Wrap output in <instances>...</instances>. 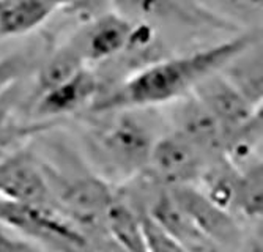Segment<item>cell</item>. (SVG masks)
<instances>
[{"mask_svg": "<svg viewBox=\"0 0 263 252\" xmlns=\"http://www.w3.org/2000/svg\"><path fill=\"white\" fill-rule=\"evenodd\" d=\"M251 44V36H238L208 49L155 63L123 84L97 109L145 107L175 101L193 91L205 76L222 70L232 59L249 49Z\"/></svg>", "mask_w": 263, "mask_h": 252, "instance_id": "6da1fadb", "label": "cell"}, {"mask_svg": "<svg viewBox=\"0 0 263 252\" xmlns=\"http://www.w3.org/2000/svg\"><path fill=\"white\" fill-rule=\"evenodd\" d=\"M155 142L153 128L137 113H122L95 135L106 169L118 177H129L145 167Z\"/></svg>", "mask_w": 263, "mask_h": 252, "instance_id": "7a4b0ae2", "label": "cell"}, {"mask_svg": "<svg viewBox=\"0 0 263 252\" xmlns=\"http://www.w3.org/2000/svg\"><path fill=\"white\" fill-rule=\"evenodd\" d=\"M0 222L16 228L57 249H84L87 238L73 224L66 222L57 210L16 202L0 196Z\"/></svg>", "mask_w": 263, "mask_h": 252, "instance_id": "3957f363", "label": "cell"}, {"mask_svg": "<svg viewBox=\"0 0 263 252\" xmlns=\"http://www.w3.org/2000/svg\"><path fill=\"white\" fill-rule=\"evenodd\" d=\"M0 196L49 210L59 207L38 161L24 151L0 163Z\"/></svg>", "mask_w": 263, "mask_h": 252, "instance_id": "277c9868", "label": "cell"}, {"mask_svg": "<svg viewBox=\"0 0 263 252\" xmlns=\"http://www.w3.org/2000/svg\"><path fill=\"white\" fill-rule=\"evenodd\" d=\"M177 203L186 211L203 237L214 246L240 241V228L226 208L211 200L205 192L187 185H175L169 189Z\"/></svg>", "mask_w": 263, "mask_h": 252, "instance_id": "5b68a950", "label": "cell"}, {"mask_svg": "<svg viewBox=\"0 0 263 252\" xmlns=\"http://www.w3.org/2000/svg\"><path fill=\"white\" fill-rule=\"evenodd\" d=\"M202 153L197 145L174 132L155 142L148 164H152L158 178L167 185H187L199 177L203 167Z\"/></svg>", "mask_w": 263, "mask_h": 252, "instance_id": "8992f818", "label": "cell"}, {"mask_svg": "<svg viewBox=\"0 0 263 252\" xmlns=\"http://www.w3.org/2000/svg\"><path fill=\"white\" fill-rule=\"evenodd\" d=\"M193 93L219 120L226 129V135L257 112V106L249 103L224 74H219V71L199 81L193 88Z\"/></svg>", "mask_w": 263, "mask_h": 252, "instance_id": "52a82bcc", "label": "cell"}, {"mask_svg": "<svg viewBox=\"0 0 263 252\" xmlns=\"http://www.w3.org/2000/svg\"><path fill=\"white\" fill-rule=\"evenodd\" d=\"M133 38L134 27L131 22L109 13L95 19L69 44L74 46L84 62H101L123 51Z\"/></svg>", "mask_w": 263, "mask_h": 252, "instance_id": "ba28073f", "label": "cell"}, {"mask_svg": "<svg viewBox=\"0 0 263 252\" xmlns=\"http://www.w3.org/2000/svg\"><path fill=\"white\" fill-rule=\"evenodd\" d=\"M174 109L175 132L197 145L202 151H222L226 129L219 120L193 95H183Z\"/></svg>", "mask_w": 263, "mask_h": 252, "instance_id": "9c48e42d", "label": "cell"}, {"mask_svg": "<svg viewBox=\"0 0 263 252\" xmlns=\"http://www.w3.org/2000/svg\"><path fill=\"white\" fill-rule=\"evenodd\" d=\"M98 91V81L90 70L82 66L65 82L40 95L36 112L43 117H59L71 113L90 103Z\"/></svg>", "mask_w": 263, "mask_h": 252, "instance_id": "30bf717a", "label": "cell"}, {"mask_svg": "<svg viewBox=\"0 0 263 252\" xmlns=\"http://www.w3.org/2000/svg\"><path fill=\"white\" fill-rule=\"evenodd\" d=\"M148 213L171 234L183 250H208L218 247L200 234L169 191L161 192L155 199Z\"/></svg>", "mask_w": 263, "mask_h": 252, "instance_id": "8fae6325", "label": "cell"}, {"mask_svg": "<svg viewBox=\"0 0 263 252\" xmlns=\"http://www.w3.org/2000/svg\"><path fill=\"white\" fill-rule=\"evenodd\" d=\"M54 7L46 0H5L0 8V35H24L49 17Z\"/></svg>", "mask_w": 263, "mask_h": 252, "instance_id": "7c38bea8", "label": "cell"}, {"mask_svg": "<svg viewBox=\"0 0 263 252\" xmlns=\"http://www.w3.org/2000/svg\"><path fill=\"white\" fill-rule=\"evenodd\" d=\"M103 222L110 237L123 249L133 252L147 250L142 237L139 211L133 210L128 203L112 199L103 215Z\"/></svg>", "mask_w": 263, "mask_h": 252, "instance_id": "4fadbf2b", "label": "cell"}, {"mask_svg": "<svg viewBox=\"0 0 263 252\" xmlns=\"http://www.w3.org/2000/svg\"><path fill=\"white\" fill-rule=\"evenodd\" d=\"M226 77L254 106H260L261 84V54H249L248 49L232 59L226 66Z\"/></svg>", "mask_w": 263, "mask_h": 252, "instance_id": "5bb4252c", "label": "cell"}, {"mask_svg": "<svg viewBox=\"0 0 263 252\" xmlns=\"http://www.w3.org/2000/svg\"><path fill=\"white\" fill-rule=\"evenodd\" d=\"M84 63L85 62L82 60L81 54L74 49V46L68 43L43 63L36 77L38 93L41 95L44 91L51 90L52 87L65 82L74 73H78L84 66Z\"/></svg>", "mask_w": 263, "mask_h": 252, "instance_id": "9a60e30c", "label": "cell"}, {"mask_svg": "<svg viewBox=\"0 0 263 252\" xmlns=\"http://www.w3.org/2000/svg\"><path fill=\"white\" fill-rule=\"evenodd\" d=\"M122 7L147 17H165L180 21H211V17L191 7L186 0H117Z\"/></svg>", "mask_w": 263, "mask_h": 252, "instance_id": "2e32d148", "label": "cell"}, {"mask_svg": "<svg viewBox=\"0 0 263 252\" xmlns=\"http://www.w3.org/2000/svg\"><path fill=\"white\" fill-rule=\"evenodd\" d=\"M261 164L255 163L236 177L232 207L243 211L248 218H257L263 208V185H261Z\"/></svg>", "mask_w": 263, "mask_h": 252, "instance_id": "e0dca14e", "label": "cell"}, {"mask_svg": "<svg viewBox=\"0 0 263 252\" xmlns=\"http://www.w3.org/2000/svg\"><path fill=\"white\" fill-rule=\"evenodd\" d=\"M261 137V113L260 110L243 125L227 132L222 151L229 154L230 163H241L254 153Z\"/></svg>", "mask_w": 263, "mask_h": 252, "instance_id": "ac0fdd59", "label": "cell"}, {"mask_svg": "<svg viewBox=\"0 0 263 252\" xmlns=\"http://www.w3.org/2000/svg\"><path fill=\"white\" fill-rule=\"evenodd\" d=\"M236 173L229 164H221L205 173V194L222 208H232Z\"/></svg>", "mask_w": 263, "mask_h": 252, "instance_id": "d6986e66", "label": "cell"}, {"mask_svg": "<svg viewBox=\"0 0 263 252\" xmlns=\"http://www.w3.org/2000/svg\"><path fill=\"white\" fill-rule=\"evenodd\" d=\"M139 219L142 227V237L147 250L156 252H177L183 250L181 246L171 237V234L148 213L139 210Z\"/></svg>", "mask_w": 263, "mask_h": 252, "instance_id": "ffe728a7", "label": "cell"}, {"mask_svg": "<svg viewBox=\"0 0 263 252\" xmlns=\"http://www.w3.org/2000/svg\"><path fill=\"white\" fill-rule=\"evenodd\" d=\"M26 66L27 59L22 54H11L0 59V96L17 81V77L26 70Z\"/></svg>", "mask_w": 263, "mask_h": 252, "instance_id": "44dd1931", "label": "cell"}, {"mask_svg": "<svg viewBox=\"0 0 263 252\" xmlns=\"http://www.w3.org/2000/svg\"><path fill=\"white\" fill-rule=\"evenodd\" d=\"M38 249L35 244L27 243L24 240H17L14 237H10L4 232H0V252H26Z\"/></svg>", "mask_w": 263, "mask_h": 252, "instance_id": "7402d4cb", "label": "cell"}, {"mask_svg": "<svg viewBox=\"0 0 263 252\" xmlns=\"http://www.w3.org/2000/svg\"><path fill=\"white\" fill-rule=\"evenodd\" d=\"M224 2L241 8H258L261 5V0H224Z\"/></svg>", "mask_w": 263, "mask_h": 252, "instance_id": "603a6c76", "label": "cell"}, {"mask_svg": "<svg viewBox=\"0 0 263 252\" xmlns=\"http://www.w3.org/2000/svg\"><path fill=\"white\" fill-rule=\"evenodd\" d=\"M46 2H49L54 8H57L60 5H68L71 2H74V0H46Z\"/></svg>", "mask_w": 263, "mask_h": 252, "instance_id": "cb8c5ba5", "label": "cell"}, {"mask_svg": "<svg viewBox=\"0 0 263 252\" xmlns=\"http://www.w3.org/2000/svg\"><path fill=\"white\" fill-rule=\"evenodd\" d=\"M4 2H5V0H0V8H2V5H4Z\"/></svg>", "mask_w": 263, "mask_h": 252, "instance_id": "d4e9b609", "label": "cell"}]
</instances>
